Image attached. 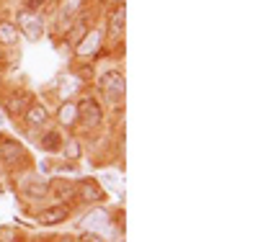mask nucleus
<instances>
[{"label":"nucleus","mask_w":258,"mask_h":242,"mask_svg":"<svg viewBox=\"0 0 258 242\" xmlns=\"http://www.w3.org/2000/svg\"><path fill=\"white\" fill-rule=\"evenodd\" d=\"M80 242H103L98 234H93V232H83L80 234Z\"/></svg>","instance_id":"nucleus-21"},{"label":"nucleus","mask_w":258,"mask_h":242,"mask_svg":"<svg viewBox=\"0 0 258 242\" xmlns=\"http://www.w3.org/2000/svg\"><path fill=\"white\" fill-rule=\"evenodd\" d=\"M78 124L85 131H98L103 126V106L96 96H80L78 98Z\"/></svg>","instance_id":"nucleus-1"},{"label":"nucleus","mask_w":258,"mask_h":242,"mask_svg":"<svg viewBox=\"0 0 258 242\" xmlns=\"http://www.w3.org/2000/svg\"><path fill=\"white\" fill-rule=\"evenodd\" d=\"M0 242H18V229H13V227H0Z\"/></svg>","instance_id":"nucleus-19"},{"label":"nucleus","mask_w":258,"mask_h":242,"mask_svg":"<svg viewBox=\"0 0 258 242\" xmlns=\"http://www.w3.org/2000/svg\"><path fill=\"white\" fill-rule=\"evenodd\" d=\"M75 199L83 201L85 206H98L106 201V191L98 186V181L93 178H83L75 183Z\"/></svg>","instance_id":"nucleus-7"},{"label":"nucleus","mask_w":258,"mask_h":242,"mask_svg":"<svg viewBox=\"0 0 258 242\" xmlns=\"http://www.w3.org/2000/svg\"><path fill=\"white\" fill-rule=\"evenodd\" d=\"M54 121L59 129H75L78 126V101H73V98L62 101L54 111Z\"/></svg>","instance_id":"nucleus-12"},{"label":"nucleus","mask_w":258,"mask_h":242,"mask_svg":"<svg viewBox=\"0 0 258 242\" xmlns=\"http://www.w3.org/2000/svg\"><path fill=\"white\" fill-rule=\"evenodd\" d=\"M24 196H29V199H44V196H49V181L39 178V175H29V181L24 183Z\"/></svg>","instance_id":"nucleus-13"},{"label":"nucleus","mask_w":258,"mask_h":242,"mask_svg":"<svg viewBox=\"0 0 258 242\" xmlns=\"http://www.w3.org/2000/svg\"><path fill=\"white\" fill-rule=\"evenodd\" d=\"M85 3H88V0H59L57 13H54V21H57V26L62 24V34L73 26V21H75V18H80Z\"/></svg>","instance_id":"nucleus-8"},{"label":"nucleus","mask_w":258,"mask_h":242,"mask_svg":"<svg viewBox=\"0 0 258 242\" xmlns=\"http://www.w3.org/2000/svg\"><path fill=\"white\" fill-rule=\"evenodd\" d=\"M80 224L85 227V232L98 234V229H101V227L109 224V211H103V209H91L88 214H85V216L80 219Z\"/></svg>","instance_id":"nucleus-14"},{"label":"nucleus","mask_w":258,"mask_h":242,"mask_svg":"<svg viewBox=\"0 0 258 242\" xmlns=\"http://www.w3.org/2000/svg\"><path fill=\"white\" fill-rule=\"evenodd\" d=\"M98 88H101L106 101L119 106L124 101V93H126V80L119 70H106L103 75H98Z\"/></svg>","instance_id":"nucleus-2"},{"label":"nucleus","mask_w":258,"mask_h":242,"mask_svg":"<svg viewBox=\"0 0 258 242\" xmlns=\"http://www.w3.org/2000/svg\"><path fill=\"white\" fill-rule=\"evenodd\" d=\"M124 26H126V6H124V0H116V3L109 8V16H106L103 31H106V36H109L111 41H121Z\"/></svg>","instance_id":"nucleus-6"},{"label":"nucleus","mask_w":258,"mask_h":242,"mask_svg":"<svg viewBox=\"0 0 258 242\" xmlns=\"http://www.w3.org/2000/svg\"><path fill=\"white\" fill-rule=\"evenodd\" d=\"M24 121H26V126H31V129H47L49 121H52V116H49V111H47L44 103L31 101V103L26 106V111H24Z\"/></svg>","instance_id":"nucleus-11"},{"label":"nucleus","mask_w":258,"mask_h":242,"mask_svg":"<svg viewBox=\"0 0 258 242\" xmlns=\"http://www.w3.org/2000/svg\"><path fill=\"white\" fill-rule=\"evenodd\" d=\"M103 36H106L103 26L88 29V31H85V36L73 47V54H75L78 59H91V57H96V54L101 52V47H103Z\"/></svg>","instance_id":"nucleus-5"},{"label":"nucleus","mask_w":258,"mask_h":242,"mask_svg":"<svg viewBox=\"0 0 258 242\" xmlns=\"http://www.w3.org/2000/svg\"><path fill=\"white\" fill-rule=\"evenodd\" d=\"M73 209L68 204H57V206H49V209H41L36 214V224L41 227H57V224H64L70 219Z\"/></svg>","instance_id":"nucleus-10"},{"label":"nucleus","mask_w":258,"mask_h":242,"mask_svg":"<svg viewBox=\"0 0 258 242\" xmlns=\"http://www.w3.org/2000/svg\"><path fill=\"white\" fill-rule=\"evenodd\" d=\"M26 160H29L26 147L18 139L0 137V165H3L6 170H18L21 165H26Z\"/></svg>","instance_id":"nucleus-3"},{"label":"nucleus","mask_w":258,"mask_h":242,"mask_svg":"<svg viewBox=\"0 0 258 242\" xmlns=\"http://www.w3.org/2000/svg\"><path fill=\"white\" fill-rule=\"evenodd\" d=\"M0 59H3V47H0Z\"/></svg>","instance_id":"nucleus-22"},{"label":"nucleus","mask_w":258,"mask_h":242,"mask_svg":"<svg viewBox=\"0 0 258 242\" xmlns=\"http://www.w3.org/2000/svg\"><path fill=\"white\" fill-rule=\"evenodd\" d=\"M0 103H3V111H6L11 119H18V116H24L26 106H29L31 101H29V96H26L24 91H21V88H13V91L3 93Z\"/></svg>","instance_id":"nucleus-9"},{"label":"nucleus","mask_w":258,"mask_h":242,"mask_svg":"<svg viewBox=\"0 0 258 242\" xmlns=\"http://www.w3.org/2000/svg\"><path fill=\"white\" fill-rule=\"evenodd\" d=\"M44 3H47V0H24V8H26V11L39 13L41 8H44Z\"/></svg>","instance_id":"nucleus-20"},{"label":"nucleus","mask_w":258,"mask_h":242,"mask_svg":"<svg viewBox=\"0 0 258 242\" xmlns=\"http://www.w3.org/2000/svg\"><path fill=\"white\" fill-rule=\"evenodd\" d=\"M13 24L18 26L21 36H26L29 41H39L41 36H44V18H41L39 13H34V11L18 8V13H16V21H13Z\"/></svg>","instance_id":"nucleus-4"},{"label":"nucleus","mask_w":258,"mask_h":242,"mask_svg":"<svg viewBox=\"0 0 258 242\" xmlns=\"http://www.w3.org/2000/svg\"><path fill=\"white\" fill-rule=\"evenodd\" d=\"M49 193L57 201L70 204V201H75V183L73 181H54V183H49Z\"/></svg>","instance_id":"nucleus-16"},{"label":"nucleus","mask_w":258,"mask_h":242,"mask_svg":"<svg viewBox=\"0 0 258 242\" xmlns=\"http://www.w3.org/2000/svg\"><path fill=\"white\" fill-rule=\"evenodd\" d=\"M18 39H21L18 26L11 18H0V47H16Z\"/></svg>","instance_id":"nucleus-15"},{"label":"nucleus","mask_w":258,"mask_h":242,"mask_svg":"<svg viewBox=\"0 0 258 242\" xmlns=\"http://www.w3.org/2000/svg\"><path fill=\"white\" fill-rule=\"evenodd\" d=\"M62 157L64 160H70V163H78L80 157H83V142L80 139H75V137H70V139H64L62 142Z\"/></svg>","instance_id":"nucleus-18"},{"label":"nucleus","mask_w":258,"mask_h":242,"mask_svg":"<svg viewBox=\"0 0 258 242\" xmlns=\"http://www.w3.org/2000/svg\"><path fill=\"white\" fill-rule=\"evenodd\" d=\"M62 134L59 131H54V129H49V131H44V134H41V139L36 142L39 144V149L41 152H59L62 149Z\"/></svg>","instance_id":"nucleus-17"}]
</instances>
